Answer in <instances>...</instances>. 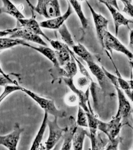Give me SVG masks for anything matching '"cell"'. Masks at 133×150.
Instances as JSON below:
<instances>
[{
  "label": "cell",
  "instance_id": "1",
  "mask_svg": "<svg viewBox=\"0 0 133 150\" xmlns=\"http://www.w3.org/2000/svg\"><path fill=\"white\" fill-rule=\"evenodd\" d=\"M22 91L31 97L39 105L41 108L44 110V112H47L48 114L51 115L54 117V118L57 119L66 117V112L58 109L55 106V103L53 100L46 99L39 96L37 94L33 92L32 91L25 88H23Z\"/></svg>",
  "mask_w": 133,
  "mask_h": 150
},
{
  "label": "cell",
  "instance_id": "2",
  "mask_svg": "<svg viewBox=\"0 0 133 150\" xmlns=\"http://www.w3.org/2000/svg\"><path fill=\"white\" fill-rule=\"evenodd\" d=\"M30 7L48 20L61 16L60 4L57 0H38L35 7L31 4Z\"/></svg>",
  "mask_w": 133,
  "mask_h": 150
},
{
  "label": "cell",
  "instance_id": "3",
  "mask_svg": "<svg viewBox=\"0 0 133 150\" xmlns=\"http://www.w3.org/2000/svg\"><path fill=\"white\" fill-rule=\"evenodd\" d=\"M102 46L107 49L112 55L113 50H114L123 54L128 57L130 61L133 60V55L128 48L108 31L105 33L103 40Z\"/></svg>",
  "mask_w": 133,
  "mask_h": 150
},
{
  "label": "cell",
  "instance_id": "4",
  "mask_svg": "<svg viewBox=\"0 0 133 150\" xmlns=\"http://www.w3.org/2000/svg\"><path fill=\"white\" fill-rule=\"evenodd\" d=\"M54 118L53 121H51L48 119L47 122L49 134L48 139L45 143V147L46 150H52L58 144L62 137H63L64 133L66 130V127L62 128L59 126L57 122L58 119Z\"/></svg>",
  "mask_w": 133,
  "mask_h": 150
},
{
  "label": "cell",
  "instance_id": "5",
  "mask_svg": "<svg viewBox=\"0 0 133 150\" xmlns=\"http://www.w3.org/2000/svg\"><path fill=\"white\" fill-rule=\"evenodd\" d=\"M122 119L115 117L108 123H105L99 121L98 130L104 134L110 141H112L119 136L120 132L122 127Z\"/></svg>",
  "mask_w": 133,
  "mask_h": 150
},
{
  "label": "cell",
  "instance_id": "6",
  "mask_svg": "<svg viewBox=\"0 0 133 150\" xmlns=\"http://www.w3.org/2000/svg\"><path fill=\"white\" fill-rule=\"evenodd\" d=\"M112 84L117 91L119 102V107L116 117L120 118L122 119L128 118L132 112L131 104L126 97L123 90L120 88L118 80L112 83Z\"/></svg>",
  "mask_w": 133,
  "mask_h": 150
},
{
  "label": "cell",
  "instance_id": "7",
  "mask_svg": "<svg viewBox=\"0 0 133 150\" xmlns=\"http://www.w3.org/2000/svg\"><path fill=\"white\" fill-rule=\"evenodd\" d=\"M24 131V129L21 128L18 123H16L11 133L4 136L0 135V145L3 146L9 150H17L21 134Z\"/></svg>",
  "mask_w": 133,
  "mask_h": 150
},
{
  "label": "cell",
  "instance_id": "8",
  "mask_svg": "<svg viewBox=\"0 0 133 150\" xmlns=\"http://www.w3.org/2000/svg\"><path fill=\"white\" fill-rule=\"evenodd\" d=\"M10 38L32 42L43 46H48L47 44L40 36L24 28H16L13 29V32L10 35Z\"/></svg>",
  "mask_w": 133,
  "mask_h": 150
},
{
  "label": "cell",
  "instance_id": "9",
  "mask_svg": "<svg viewBox=\"0 0 133 150\" xmlns=\"http://www.w3.org/2000/svg\"><path fill=\"white\" fill-rule=\"evenodd\" d=\"M87 5L90 10L94 20V24L95 26L96 30L97 35L98 39L103 45V40L105 33L108 31V26L109 21L101 14H99L93 8L89 2L87 1Z\"/></svg>",
  "mask_w": 133,
  "mask_h": 150
},
{
  "label": "cell",
  "instance_id": "10",
  "mask_svg": "<svg viewBox=\"0 0 133 150\" xmlns=\"http://www.w3.org/2000/svg\"><path fill=\"white\" fill-rule=\"evenodd\" d=\"M88 66L93 75L97 78L99 85L103 91L109 90L111 87L113 86L109 79L108 78L102 67H100L93 61L87 62Z\"/></svg>",
  "mask_w": 133,
  "mask_h": 150
},
{
  "label": "cell",
  "instance_id": "11",
  "mask_svg": "<svg viewBox=\"0 0 133 150\" xmlns=\"http://www.w3.org/2000/svg\"><path fill=\"white\" fill-rule=\"evenodd\" d=\"M64 81L65 84L68 86V87L72 90V92L76 94L79 98V106L82 108L86 112L89 111L88 102H89V88L86 90H81L76 87L74 83L73 79L66 78H64Z\"/></svg>",
  "mask_w": 133,
  "mask_h": 150
},
{
  "label": "cell",
  "instance_id": "12",
  "mask_svg": "<svg viewBox=\"0 0 133 150\" xmlns=\"http://www.w3.org/2000/svg\"><path fill=\"white\" fill-rule=\"evenodd\" d=\"M74 13L72 6L68 2V7L66 12L63 15L60 16L53 19L42 21L40 23L41 28L52 30H59L64 24L65 21L68 19Z\"/></svg>",
  "mask_w": 133,
  "mask_h": 150
},
{
  "label": "cell",
  "instance_id": "13",
  "mask_svg": "<svg viewBox=\"0 0 133 150\" xmlns=\"http://www.w3.org/2000/svg\"><path fill=\"white\" fill-rule=\"evenodd\" d=\"M99 2L103 4L107 8L108 10L111 13L114 23L116 36H117L118 35L119 30L121 26H126L129 28V24H133V20L126 18L121 13H120L119 11L117 9L110 5L109 4H108L105 1L102 0V1H100Z\"/></svg>",
  "mask_w": 133,
  "mask_h": 150
},
{
  "label": "cell",
  "instance_id": "14",
  "mask_svg": "<svg viewBox=\"0 0 133 150\" xmlns=\"http://www.w3.org/2000/svg\"><path fill=\"white\" fill-rule=\"evenodd\" d=\"M77 123L72 116L69 119V123L66 126V130L64 133L63 141L60 150H71L74 133L77 129Z\"/></svg>",
  "mask_w": 133,
  "mask_h": 150
},
{
  "label": "cell",
  "instance_id": "15",
  "mask_svg": "<svg viewBox=\"0 0 133 150\" xmlns=\"http://www.w3.org/2000/svg\"><path fill=\"white\" fill-rule=\"evenodd\" d=\"M17 21L23 28L29 30L35 34L38 35L40 36H42L49 42L51 40L42 31L40 24L38 23L35 18L32 17L30 19L24 18Z\"/></svg>",
  "mask_w": 133,
  "mask_h": 150
},
{
  "label": "cell",
  "instance_id": "16",
  "mask_svg": "<svg viewBox=\"0 0 133 150\" xmlns=\"http://www.w3.org/2000/svg\"><path fill=\"white\" fill-rule=\"evenodd\" d=\"M24 46L27 47L29 48H31L32 49L36 51L39 52L42 54L43 56H44L46 58H47L48 60L51 62L54 65L55 68L59 70L61 67L58 63V60L57 59L56 54L55 50L52 49L51 48L43 46H40V47H35L32 46L31 45L29 44L28 43H26L24 45Z\"/></svg>",
  "mask_w": 133,
  "mask_h": 150
},
{
  "label": "cell",
  "instance_id": "17",
  "mask_svg": "<svg viewBox=\"0 0 133 150\" xmlns=\"http://www.w3.org/2000/svg\"><path fill=\"white\" fill-rule=\"evenodd\" d=\"M89 137L91 142L92 150H105L110 142L107 137H106L98 131L90 132Z\"/></svg>",
  "mask_w": 133,
  "mask_h": 150
},
{
  "label": "cell",
  "instance_id": "18",
  "mask_svg": "<svg viewBox=\"0 0 133 150\" xmlns=\"http://www.w3.org/2000/svg\"><path fill=\"white\" fill-rule=\"evenodd\" d=\"M86 136H89V133L84 128L77 126L74 135L72 146L73 150H83Z\"/></svg>",
  "mask_w": 133,
  "mask_h": 150
},
{
  "label": "cell",
  "instance_id": "19",
  "mask_svg": "<svg viewBox=\"0 0 133 150\" xmlns=\"http://www.w3.org/2000/svg\"><path fill=\"white\" fill-rule=\"evenodd\" d=\"M3 5L0 8V14L6 13L12 16L17 20L25 18L22 13L19 11L10 1L3 0Z\"/></svg>",
  "mask_w": 133,
  "mask_h": 150
},
{
  "label": "cell",
  "instance_id": "20",
  "mask_svg": "<svg viewBox=\"0 0 133 150\" xmlns=\"http://www.w3.org/2000/svg\"><path fill=\"white\" fill-rule=\"evenodd\" d=\"M48 120V114L45 112L44 116L43 118V121L41 124V126L33 142L31 148L30 150H38L41 145V143L43 140V136L44 135L45 132L47 127V122Z\"/></svg>",
  "mask_w": 133,
  "mask_h": 150
},
{
  "label": "cell",
  "instance_id": "21",
  "mask_svg": "<svg viewBox=\"0 0 133 150\" xmlns=\"http://www.w3.org/2000/svg\"><path fill=\"white\" fill-rule=\"evenodd\" d=\"M59 71L61 74L63 76L64 78L73 79L75 77L78 72V66L73 57L72 56L71 61L64 66L61 68Z\"/></svg>",
  "mask_w": 133,
  "mask_h": 150
},
{
  "label": "cell",
  "instance_id": "22",
  "mask_svg": "<svg viewBox=\"0 0 133 150\" xmlns=\"http://www.w3.org/2000/svg\"><path fill=\"white\" fill-rule=\"evenodd\" d=\"M71 51L72 50L66 44H65L63 48L59 51H55L58 63L61 68L68 63L71 60Z\"/></svg>",
  "mask_w": 133,
  "mask_h": 150
},
{
  "label": "cell",
  "instance_id": "23",
  "mask_svg": "<svg viewBox=\"0 0 133 150\" xmlns=\"http://www.w3.org/2000/svg\"><path fill=\"white\" fill-rule=\"evenodd\" d=\"M78 16L79 19L80 21L82 27L84 29H87L89 26V21L84 15V12L82 10V6L81 4L78 1L71 0L68 1Z\"/></svg>",
  "mask_w": 133,
  "mask_h": 150
},
{
  "label": "cell",
  "instance_id": "24",
  "mask_svg": "<svg viewBox=\"0 0 133 150\" xmlns=\"http://www.w3.org/2000/svg\"><path fill=\"white\" fill-rule=\"evenodd\" d=\"M74 53L77 55L86 63L88 62L93 61V58L87 49L83 45L79 43L75 44L72 48Z\"/></svg>",
  "mask_w": 133,
  "mask_h": 150
},
{
  "label": "cell",
  "instance_id": "25",
  "mask_svg": "<svg viewBox=\"0 0 133 150\" xmlns=\"http://www.w3.org/2000/svg\"><path fill=\"white\" fill-rule=\"evenodd\" d=\"M27 43L26 41L20 39H14L11 38H0V52L2 50L12 48L17 45H23Z\"/></svg>",
  "mask_w": 133,
  "mask_h": 150
},
{
  "label": "cell",
  "instance_id": "26",
  "mask_svg": "<svg viewBox=\"0 0 133 150\" xmlns=\"http://www.w3.org/2000/svg\"><path fill=\"white\" fill-rule=\"evenodd\" d=\"M89 111L86 112L88 122V127L89 128L90 132L95 133L98 131V126L99 124V120L96 117L95 115L93 113L92 108L91 107L90 103L88 102Z\"/></svg>",
  "mask_w": 133,
  "mask_h": 150
},
{
  "label": "cell",
  "instance_id": "27",
  "mask_svg": "<svg viewBox=\"0 0 133 150\" xmlns=\"http://www.w3.org/2000/svg\"><path fill=\"white\" fill-rule=\"evenodd\" d=\"M58 30L61 36L62 39L65 44H66L69 47L72 48L75 44L66 25L65 24H64Z\"/></svg>",
  "mask_w": 133,
  "mask_h": 150
},
{
  "label": "cell",
  "instance_id": "28",
  "mask_svg": "<svg viewBox=\"0 0 133 150\" xmlns=\"http://www.w3.org/2000/svg\"><path fill=\"white\" fill-rule=\"evenodd\" d=\"M90 82L92 83V84H93V82H92L89 79L83 75H82L78 76L76 78L75 82H74V83L78 89L84 91L86 89L89 88Z\"/></svg>",
  "mask_w": 133,
  "mask_h": 150
},
{
  "label": "cell",
  "instance_id": "29",
  "mask_svg": "<svg viewBox=\"0 0 133 150\" xmlns=\"http://www.w3.org/2000/svg\"><path fill=\"white\" fill-rule=\"evenodd\" d=\"M22 88L23 87H21L19 85H9L5 86L3 92L0 95V104L6 99V98L7 97L11 94L15 92L16 91H22Z\"/></svg>",
  "mask_w": 133,
  "mask_h": 150
},
{
  "label": "cell",
  "instance_id": "30",
  "mask_svg": "<svg viewBox=\"0 0 133 150\" xmlns=\"http://www.w3.org/2000/svg\"><path fill=\"white\" fill-rule=\"evenodd\" d=\"M76 123L78 126L81 127L82 128L88 127V122L86 112L80 106H79Z\"/></svg>",
  "mask_w": 133,
  "mask_h": 150
},
{
  "label": "cell",
  "instance_id": "31",
  "mask_svg": "<svg viewBox=\"0 0 133 150\" xmlns=\"http://www.w3.org/2000/svg\"><path fill=\"white\" fill-rule=\"evenodd\" d=\"M65 102L68 106L70 107H75L79 105L78 97L73 92L66 94L65 97Z\"/></svg>",
  "mask_w": 133,
  "mask_h": 150
},
{
  "label": "cell",
  "instance_id": "32",
  "mask_svg": "<svg viewBox=\"0 0 133 150\" xmlns=\"http://www.w3.org/2000/svg\"><path fill=\"white\" fill-rule=\"evenodd\" d=\"M122 2L124 6L123 12L133 18V4L132 1L129 0H122Z\"/></svg>",
  "mask_w": 133,
  "mask_h": 150
},
{
  "label": "cell",
  "instance_id": "33",
  "mask_svg": "<svg viewBox=\"0 0 133 150\" xmlns=\"http://www.w3.org/2000/svg\"><path fill=\"white\" fill-rule=\"evenodd\" d=\"M9 85H19L16 81L13 80L10 77H6L2 74H0V86L5 87Z\"/></svg>",
  "mask_w": 133,
  "mask_h": 150
},
{
  "label": "cell",
  "instance_id": "34",
  "mask_svg": "<svg viewBox=\"0 0 133 150\" xmlns=\"http://www.w3.org/2000/svg\"><path fill=\"white\" fill-rule=\"evenodd\" d=\"M121 141V138L119 136L115 140L110 141L105 150H118V145Z\"/></svg>",
  "mask_w": 133,
  "mask_h": 150
},
{
  "label": "cell",
  "instance_id": "35",
  "mask_svg": "<svg viewBox=\"0 0 133 150\" xmlns=\"http://www.w3.org/2000/svg\"><path fill=\"white\" fill-rule=\"evenodd\" d=\"M128 47V49L133 55V29L130 30V42Z\"/></svg>",
  "mask_w": 133,
  "mask_h": 150
},
{
  "label": "cell",
  "instance_id": "36",
  "mask_svg": "<svg viewBox=\"0 0 133 150\" xmlns=\"http://www.w3.org/2000/svg\"><path fill=\"white\" fill-rule=\"evenodd\" d=\"M12 32H13V29H8L4 31H0V38L4 37L8 35H10L12 34Z\"/></svg>",
  "mask_w": 133,
  "mask_h": 150
},
{
  "label": "cell",
  "instance_id": "37",
  "mask_svg": "<svg viewBox=\"0 0 133 150\" xmlns=\"http://www.w3.org/2000/svg\"><path fill=\"white\" fill-rule=\"evenodd\" d=\"M108 4L111 5L112 7H114L115 8L117 9L118 11H119V7H118V4L116 1H105Z\"/></svg>",
  "mask_w": 133,
  "mask_h": 150
},
{
  "label": "cell",
  "instance_id": "38",
  "mask_svg": "<svg viewBox=\"0 0 133 150\" xmlns=\"http://www.w3.org/2000/svg\"><path fill=\"white\" fill-rule=\"evenodd\" d=\"M62 145V143L61 142H59L58 144L55 146V147L52 150H60L61 148Z\"/></svg>",
  "mask_w": 133,
  "mask_h": 150
},
{
  "label": "cell",
  "instance_id": "39",
  "mask_svg": "<svg viewBox=\"0 0 133 150\" xmlns=\"http://www.w3.org/2000/svg\"><path fill=\"white\" fill-rule=\"evenodd\" d=\"M0 74H2V75H4V76L6 77H9V75H7L5 72H4V70H3L1 66H0Z\"/></svg>",
  "mask_w": 133,
  "mask_h": 150
},
{
  "label": "cell",
  "instance_id": "40",
  "mask_svg": "<svg viewBox=\"0 0 133 150\" xmlns=\"http://www.w3.org/2000/svg\"><path fill=\"white\" fill-rule=\"evenodd\" d=\"M128 83L130 85V88L131 90L133 91V80H131L128 81Z\"/></svg>",
  "mask_w": 133,
  "mask_h": 150
},
{
  "label": "cell",
  "instance_id": "41",
  "mask_svg": "<svg viewBox=\"0 0 133 150\" xmlns=\"http://www.w3.org/2000/svg\"><path fill=\"white\" fill-rule=\"evenodd\" d=\"M38 150H46V149H45V146H44L42 144H41L40 147Z\"/></svg>",
  "mask_w": 133,
  "mask_h": 150
},
{
  "label": "cell",
  "instance_id": "42",
  "mask_svg": "<svg viewBox=\"0 0 133 150\" xmlns=\"http://www.w3.org/2000/svg\"><path fill=\"white\" fill-rule=\"evenodd\" d=\"M130 64L131 65L132 67V69H133V60H132V61H130Z\"/></svg>",
  "mask_w": 133,
  "mask_h": 150
},
{
  "label": "cell",
  "instance_id": "43",
  "mask_svg": "<svg viewBox=\"0 0 133 150\" xmlns=\"http://www.w3.org/2000/svg\"></svg>",
  "mask_w": 133,
  "mask_h": 150
}]
</instances>
